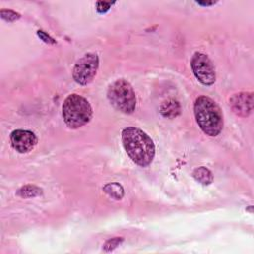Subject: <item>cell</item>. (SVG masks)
<instances>
[{
	"label": "cell",
	"mask_w": 254,
	"mask_h": 254,
	"mask_svg": "<svg viewBox=\"0 0 254 254\" xmlns=\"http://www.w3.org/2000/svg\"><path fill=\"white\" fill-rule=\"evenodd\" d=\"M123 242L122 237H113L108 239L104 244H103V250L104 251H112L114 250L117 246H119Z\"/></svg>",
	"instance_id": "obj_14"
},
{
	"label": "cell",
	"mask_w": 254,
	"mask_h": 254,
	"mask_svg": "<svg viewBox=\"0 0 254 254\" xmlns=\"http://www.w3.org/2000/svg\"><path fill=\"white\" fill-rule=\"evenodd\" d=\"M192 177L196 182H198L204 186L211 184L213 181L212 173L210 172V170H208L205 167L195 168L192 172Z\"/></svg>",
	"instance_id": "obj_10"
},
{
	"label": "cell",
	"mask_w": 254,
	"mask_h": 254,
	"mask_svg": "<svg viewBox=\"0 0 254 254\" xmlns=\"http://www.w3.org/2000/svg\"><path fill=\"white\" fill-rule=\"evenodd\" d=\"M99 59L94 53H87L80 58L72 69V77L80 85L90 83L98 69Z\"/></svg>",
	"instance_id": "obj_5"
},
{
	"label": "cell",
	"mask_w": 254,
	"mask_h": 254,
	"mask_svg": "<svg viewBox=\"0 0 254 254\" xmlns=\"http://www.w3.org/2000/svg\"><path fill=\"white\" fill-rule=\"evenodd\" d=\"M107 98L111 105L122 113L131 114L135 111L136 95L131 84L125 79H117L109 85Z\"/></svg>",
	"instance_id": "obj_4"
},
{
	"label": "cell",
	"mask_w": 254,
	"mask_h": 254,
	"mask_svg": "<svg viewBox=\"0 0 254 254\" xmlns=\"http://www.w3.org/2000/svg\"><path fill=\"white\" fill-rule=\"evenodd\" d=\"M62 114L64 123L71 129H77L87 124L92 116V108L83 96L72 93L64 101Z\"/></svg>",
	"instance_id": "obj_3"
},
{
	"label": "cell",
	"mask_w": 254,
	"mask_h": 254,
	"mask_svg": "<svg viewBox=\"0 0 254 254\" xmlns=\"http://www.w3.org/2000/svg\"><path fill=\"white\" fill-rule=\"evenodd\" d=\"M123 147L133 162L141 167L149 166L155 157L153 140L141 129L129 126L122 131Z\"/></svg>",
	"instance_id": "obj_1"
},
{
	"label": "cell",
	"mask_w": 254,
	"mask_h": 254,
	"mask_svg": "<svg viewBox=\"0 0 254 254\" xmlns=\"http://www.w3.org/2000/svg\"><path fill=\"white\" fill-rule=\"evenodd\" d=\"M103 191L114 199H121L124 195V190L122 186L116 182L106 184L103 187Z\"/></svg>",
	"instance_id": "obj_12"
},
{
	"label": "cell",
	"mask_w": 254,
	"mask_h": 254,
	"mask_svg": "<svg viewBox=\"0 0 254 254\" xmlns=\"http://www.w3.org/2000/svg\"><path fill=\"white\" fill-rule=\"evenodd\" d=\"M37 34H38L39 38H40L41 40H43L45 43L50 44V45H56V44H57V43H56V41H55L52 37H50L48 34H46L44 31L39 30V31L37 32Z\"/></svg>",
	"instance_id": "obj_16"
},
{
	"label": "cell",
	"mask_w": 254,
	"mask_h": 254,
	"mask_svg": "<svg viewBox=\"0 0 254 254\" xmlns=\"http://www.w3.org/2000/svg\"><path fill=\"white\" fill-rule=\"evenodd\" d=\"M229 105L236 115L241 117H247L252 113L253 110V93H235L230 97Z\"/></svg>",
	"instance_id": "obj_8"
},
{
	"label": "cell",
	"mask_w": 254,
	"mask_h": 254,
	"mask_svg": "<svg viewBox=\"0 0 254 254\" xmlns=\"http://www.w3.org/2000/svg\"><path fill=\"white\" fill-rule=\"evenodd\" d=\"M160 113L166 118L173 119L181 113V105L177 100L168 99L161 104Z\"/></svg>",
	"instance_id": "obj_9"
},
{
	"label": "cell",
	"mask_w": 254,
	"mask_h": 254,
	"mask_svg": "<svg viewBox=\"0 0 254 254\" xmlns=\"http://www.w3.org/2000/svg\"><path fill=\"white\" fill-rule=\"evenodd\" d=\"M196 123L208 136H217L223 127V115L217 103L208 96H198L193 105Z\"/></svg>",
	"instance_id": "obj_2"
},
{
	"label": "cell",
	"mask_w": 254,
	"mask_h": 254,
	"mask_svg": "<svg viewBox=\"0 0 254 254\" xmlns=\"http://www.w3.org/2000/svg\"><path fill=\"white\" fill-rule=\"evenodd\" d=\"M114 4V2H104V1H98L96 3V10L98 13H105L109 10L111 5Z\"/></svg>",
	"instance_id": "obj_15"
},
{
	"label": "cell",
	"mask_w": 254,
	"mask_h": 254,
	"mask_svg": "<svg viewBox=\"0 0 254 254\" xmlns=\"http://www.w3.org/2000/svg\"><path fill=\"white\" fill-rule=\"evenodd\" d=\"M216 2H214V1H211V2H200V1H198V2H196V4H198V5H201V6H210V5H214Z\"/></svg>",
	"instance_id": "obj_17"
},
{
	"label": "cell",
	"mask_w": 254,
	"mask_h": 254,
	"mask_svg": "<svg viewBox=\"0 0 254 254\" xmlns=\"http://www.w3.org/2000/svg\"><path fill=\"white\" fill-rule=\"evenodd\" d=\"M10 141L14 150H16L18 153L25 154L29 153L35 148L38 139L32 131L17 129L11 133Z\"/></svg>",
	"instance_id": "obj_7"
},
{
	"label": "cell",
	"mask_w": 254,
	"mask_h": 254,
	"mask_svg": "<svg viewBox=\"0 0 254 254\" xmlns=\"http://www.w3.org/2000/svg\"><path fill=\"white\" fill-rule=\"evenodd\" d=\"M43 193V190L35 185H26L17 190V195L23 198H31L39 196Z\"/></svg>",
	"instance_id": "obj_11"
},
{
	"label": "cell",
	"mask_w": 254,
	"mask_h": 254,
	"mask_svg": "<svg viewBox=\"0 0 254 254\" xmlns=\"http://www.w3.org/2000/svg\"><path fill=\"white\" fill-rule=\"evenodd\" d=\"M190 66L194 76L203 85H211L215 82L216 74L213 64L205 54L194 53L190 61Z\"/></svg>",
	"instance_id": "obj_6"
},
{
	"label": "cell",
	"mask_w": 254,
	"mask_h": 254,
	"mask_svg": "<svg viewBox=\"0 0 254 254\" xmlns=\"http://www.w3.org/2000/svg\"><path fill=\"white\" fill-rule=\"evenodd\" d=\"M0 16L3 20L7 22H14L17 21L21 18V15L13 10H7V9H2L0 11Z\"/></svg>",
	"instance_id": "obj_13"
}]
</instances>
